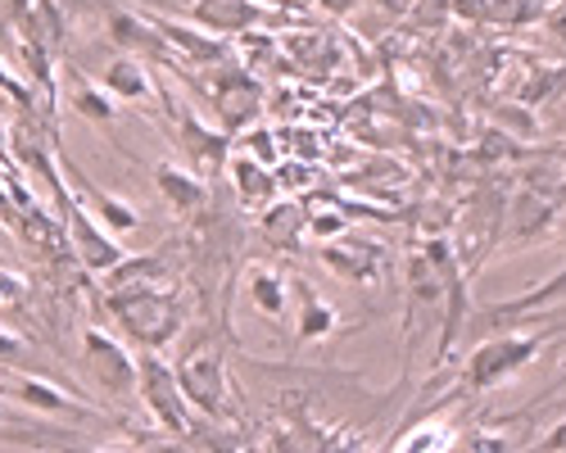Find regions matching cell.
Segmentation results:
<instances>
[{
	"label": "cell",
	"instance_id": "obj_1",
	"mask_svg": "<svg viewBox=\"0 0 566 453\" xmlns=\"http://www.w3.org/2000/svg\"><path fill=\"white\" fill-rule=\"evenodd\" d=\"M28 164H36V172L45 177V187L55 191V200H60V218H64V232H69V245H73L77 263H82L86 272H96V277H105V272H114V267L127 259V250L118 245V236H109L105 227L86 213V204H82L73 191H64L60 159H51V150L36 146Z\"/></svg>",
	"mask_w": 566,
	"mask_h": 453
},
{
	"label": "cell",
	"instance_id": "obj_2",
	"mask_svg": "<svg viewBox=\"0 0 566 453\" xmlns=\"http://www.w3.org/2000/svg\"><path fill=\"white\" fill-rule=\"evenodd\" d=\"M105 308L123 327V336L132 345H140V354H164V345H172L177 331H181V304L168 291V282L164 286L114 291V295H105Z\"/></svg>",
	"mask_w": 566,
	"mask_h": 453
},
{
	"label": "cell",
	"instance_id": "obj_3",
	"mask_svg": "<svg viewBox=\"0 0 566 453\" xmlns=\"http://www.w3.org/2000/svg\"><path fill=\"white\" fill-rule=\"evenodd\" d=\"M539 349H544V336H531V331H494V336H485L462 362V390L485 394V390H494V386H503L512 377H522L539 358Z\"/></svg>",
	"mask_w": 566,
	"mask_h": 453
},
{
	"label": "cell",
	"instance_id": "obj_4",
	"mask_svg": "<svg viewBox=\"0 0 566 453\" xmlns=\"http://www.w3.org/2000/svg\"><path fill=\"white\" fill-rule=\"evenodd\" d=\"M205 73L213 77V82H209V101H213V118H218V127H222L227 136L250 131L254 118L263 114V82H259L245 64H235V60H227V64H209Z\"/></svg>",
	"mask_w": 566,
	"mask_h": 453
},
{
	"label": "cell",
	"instance_id": "obj_5",
	"mask_svg": "<svg viewBox=\"0 0 566 453\" xmlns=\"http://www.w3.org/2000/svg\"><path fill=\"white\" fill-rule=\"evenodd\" d=\"M168 114H172V146L177 155H186V164L196 168V177H218L227 168V155H231V136L222 127H209L191 105L177 101V96H164Z\"/></svg>",
	"mask_w": 566,
	"mask_h": 453
},
{
	"label": "cell",
	"instance_id": "obj_6",
	"mask_svg": "<svg viewBox=\"0 0 566 453\" xmlns=\"http://www.w3.org/2000/svg\"><path fill=\"white\" fill-rule=\"evenodd\" d=\"M136 362H140V386H136V394L146 399V408L155 413V422H159L164 431H172V435H186V431H191V413H196V408L186 403V394H181L177 368H172V362H164V354H140Z\"/></svg>",
	"mask_w": 566,
	"mask_h": 453
},
{
	"label": "cell",
	"instance_id": "obj_7",
	"mask_svg": "<svg viewBox=\"0 0 566 453\" xmlns=\"http://www.w3.org/2000/svg\"><path fill=\"white\" fill-rule=\"evenodd\" d=\"M82 358H86L91 377H96L109 394H136V386H140V362H136V354H132L118 336H109V331H101V327H86V331H82Z\"/></svg>",
	"mask_w": 566,
	"mask_h": 453
},
{
	"label": "cell",
	"instance_id": "obj_8",
	"mask_svg": "<svg viewBox=\"0 0 566 453\" xmlns=\"http://www.w3.org/2000/svg\"><path fill=\"white\" fill-rule=\"evenodd\" d=\"M177 381H181V394L196 413H218L227 403V368H222V354L218 349H191L181 362H177Z\"/></svg>",
	"mask_w": 566,
	"mask_h": 453
},
{
	"label": "cell",
	"instance_id": "obj_9",
	"mask_svg": "<svg viewBox=\"0 0 566 453\" xmlns=\"http://www.w3.org/2000/svg\"><path fill=\"white\" fill-rule=\"evenodd\" d=\"M60 172H64V181H69V187H73V196L86 204V213L91 218H96L101 227H105V232L109 236H127L132 232V227H140V213L132 209V204H123L118 196H109V191H101L96 187V181H91L69 155H60Z\"/></svg>",
	"mask_w": 566,
	"mask_h": 453
},
{
	"label": "cell",
	"instance_id": "obj_10",
	"mask_svg": "<svg viewBox=\"0 0 566 453\" xmlns=\"http://www.w3.org/2000/svg\"><path fill=\"white\" fill-rule=\"evenodd\" d=\"M186 14L209 36H245L263 23V6L254 0H186Z\"/></svg>",
	"mask_w": 566,
	"mask_h": 453
},
{
	"label": "cell",
	"instance_id": "obj_11",
	"mask_svg": "<svg viewBox=\"0 0 566 453\" xmlns=\"http://www.w3.org/2000/svg\"><path fill=\"white\" fill-rule=\"evenodd\" d=\"M386 250L381 245H371V241H354V236H340L332 245H322V263L340 272L345 282H358V286H371L376 277L386 272Z\"/></svg>",
	"mask_w": 566,
	"mask_h": 453
},
{
	"label": "cell",
	"instance_id": "obj_12",
	"mask_svg": "<svg viewBox=\"0 0 566 453\" xmlns=\"http://www.w3.org/2000/svg\"><path fill=\"white\" fill-rule=\"evenodd\" d=\"M291 295H295V340L313 345L340 331V313L332 299H322L304 277H291Z\"/></svg>",
	"mask_w": 566,
	"mask_h": 453
},
{
	"label": "cell",
	"instance_id": "obj_13",
	"mask_svg": "<svg viewBox=\"0 0 566 453\" xmlns=\"http://www.w3.org/2000/svg\"><path fill=\"white\" fill-rule=\"evenodd\" d=\"M14 399L23 408H32V413H45V418H73L82 413V399H73L69 390H60L55 381H45V377H10L6 386H0V399Z\"/></svg>",
	"mask_w": 566,
	"mask_h": 453
},
{
	"label": "cell",
	"instance_id": "obj_14",
	"mask_svg": "<svg viewBox=\"0 0 566 453\" xmlns=\"http://www.w3.org/2000/svg\"><path fill=\"white\" fill-rule=\"evenodd\" d=\"M60 82H64V101H69V109H73L77 118L96 123V127H114L118 109H114V96H109V91H105L101 82L82 77L73 64H64V69H60Z\"/></svg>",
	"mask_w": 566,
	"mask_h": 453
},
{
	"label": "cell",
	"instance_id": "obj_15",
	"mask_svg": "<svg viewBox=\"0 0 566 453\" xmlns=\"http://www.w3.org/2000/svg\"><path fill=\"white\" fill-rule=\"evenodd\" d=\"M155 191L164 196V204L172 209V213H200V209H209V181L205 177H196L191 168H177V164H159L155 168Z\"/></svg>",
	"mask_w": 566,
	"mask_h": 453
},
{
	"label": "cell",
	"instance_id": "obj_16",
	"mask_svg": "<svg viewBox=\"0 0 566 453\" xmlns=\"http://www.w3.org/2000/svg\"><path fill=\"white\" fill-rule=\"evenodd\" d=\"M227 172H231V187H235V196H241L245 209H263V204H272L276 191H281V187H276V172L263 168V164L250 159V155L227 159Z\"/></svg>",
	"mask_w": 566,
	"mask_h": 453
},
{
	"label": "cell",
	"instance_id": "obj_17",
	"mask_svg": "<svg viewBox=\"0 0 566 453\" xmlns=\"http://www.w3.org/2000/svg\"><path fill=\"white\" fill-rule=\"evenodd\" d=\"M105 32L118 51H150V55H164V36L155 32V23L146 14H132V10H109L105 14Z\"/></svg>",
	"mask_w": 566,
	"mask_h": 453
},
{
	"label": "cell",
	"instance_id": "obj_18",
	"mask_svg": "<svg viewBox=\"0 0 566 453\" xmlns=\"http://www.w3.org/2000/svg\"><path fill=\"white\" fill-rule=\"evenodd\" d=\"M553 227V200L539 196V191H522L512 200V213H507V232L516 245H526V241H539L544 232Z\"/></svg>",
	"mask_w": 566,
	"mask_h": 453
},
{
	"label": "cell",
	"instance_id": "obj_19",
	"mask_svg": "<svg viewBox=\"0 0 566 453\" xmlns=\"http://www.w3.org/2000/svg\"><path fill=\"white\" fill-rule=\"evenodd\" d=\"M101 86L109 91L114 101H150L155 96V82H150V69L132 60V55H118L105 73H101Z\"/></svg>",
	"mask_w": 566,
	"mask_h": 453
},
{
	"label": "cell",
	"instance_id": "obj_20",
	"mask_svg": "<svg viewBox=\"0 0 566 453\" xmlns=\"http://www.w3.org/2000/svg\"><path fill=\"white\" fill-rule=\"evenodd\" d=\"M245 295L263 317L281 323V317H286V304H291V277H281V272H272V267H250Z\"/></svg>",
	"mask_w": 566,
	"mask_h": 453
},
{
	"label": "cell",
	"instance_id": "obj_21",
	"mask_svg": "<svg viewBox=\"0 0 566 453\" xmlns=\"http://www.w3.org/2000/svg\"><path fill=\"white\" fill-rule=\"evenodd\" d=\"M105 295L114 291H136V286H164L168 282V267L159 263V254H127L114 272H105Z\"/></svg>",
	"mask_w": 566,
	"mask_h": 453
},
{
	"label": "cell",
	"instance_id": "obj_22",
	"mask_svg": "<svg viewBox=\"0 0 566 453\" xmlns=\"http://www.w3.org/2000/svg\"><path fill=\"white\" fill-rule=\"evenodd\" d=\"M304 222H308V213H304V204H295V200H272L268 209H263V232H268V241L272 245H295L300 241V232H304Z\"/></svg>",
	"mask_w": 566,
	"mask_h": 453
},
{
	"label": "cell",
	"instance_id": "obj_23",
	"mask_svg": "<svg viewBox=\"0 0 566 453\" xmlns=\"http://www.w3.org/2000/svg\"><path fill=\"white\" fill-rule=\"evenodd\" d=\"M444 453H516L512 440L503 431H490V426H476V431H467L462 440H453Z\"/></svg>",
	"mask_w": 566,
	"mask_h": 453
},
{
	"label": "cell",
	"instance_id": "obj_24",
	"mask_svg": "<svg viewBox=\"0 0 566 453\" xmlns=\"http://www.w3.org/2000/svg\"><path fill=\"white\" fill-rule=\"evenodd\" d=\"M453 440H449V426L440 422H427V426H417L403 444H395V453H444Z\"/></svg>",
	"mask_w": 566,
	"mask_h": 453
},
{
	"label": "cell",
	"instance_id": "obj_25",
	"mask_svg": "<svg viewBox=\"0 0 566 453\" xmlns=\"http://www.w3.org/2000/svg\"><path fill=\"white\" fill-rule=\"evenodd\" d=\"M304 232L308 236H317V241H326V245H332V241H340V236H349V218L345 213H308V222H304Z\"/></svg>",
	"mask_w": 566,
	"mask_h": 453
},
{
	"label": "cell",
	"instance_id": "obj_26",
	"mask_svg": "<svg viewBox=\"0 0 566 453\" xmlns=\"http://www.w3.org/2000/svg\"><path fill=\"white\" fill-rule=\"evenodd\" d=\"M23 299H28V277H23V272H14V267L0 263V313L19 308Z\"/></svg>",
	"mask_w": 566,
	"mask_h": 453
},
{
	"label": "cell",
	"instance_id": "obj_27",
	"mask_svg": "<svg viewBox=\"0 0 566 453\" xmlns=\"http://www.w3.org/2000/svg\"><path fill=\"white\" fill-rule=\"evenodd\" d=\"M245 150H250V159H259L263 168H272L281 155H276V141H272V131L268 127H254V131H245Z\"/></svg>",
	"mask_w": 566,
	"mask_h": 453
},
{
	"label": "cell",
	"instance_id": "obj_28",
	"mask_svg": "<svg viewBox=\"0 0 566 453\" xmlns=\"http://www.w3.org/2000/svg\"><path fill=\"white\" fill-rule=\"evenodd\" d=\"M557 6V0H507V19H516V23H535V19H544L548 10Z\"/></svg>",
	"mask_w": 566,
	"mask_h": 453
},
{
	"label": "cell",
	"instance_id": "obj_29",
	"mask_svg": "<svg viewBox=\"0 0 566 453\" xmlns=\"http://www.w3.org/2000/svg\"><path fill=\"white\" fill-rule=\"evenodd\" d=\"M0 91H6L10 101H19V105H32V86H23L19 77H10L6 69H0Z\"/></svg>",
	"mask_w": 566,
	"mask_h": 453
},
{
	"label": "cell",
	"instance_id": "obj_30",
	"mask_svg": "<svg viewBox=\"0 0 566 453\" xmlns=\"http://www.w3.org/2000/svg\"><path fill=\"white\" fill-rule=\"evenodd\" d=\"M23 349H28V345H23V336H14V331L0 327V368H6V362H14Z\"/></svg>",
	"mask_w": 566,
	"mask_h": 453
},
{
	"label": "cell",
	"instance_id": "obj_31",
	"mask_svg": "<svg viewBox=\"0 0 566 453\" xmlns=\"http://www.w3.org/2000/svg\"><path fill=\"white\" fill-rule=\"evenodd\" d=\"M544 28H548L557 41H566V0H557V6L544 14Z\"/></svg>",
	"mask_w": 566,
	"mask_h": 453
},
{
	"label": "cell",
	"instance_id": "obj_32",
	"mask_svg": "<svg viewBox=\"0 0 566 453\" xmlns=\"http://www.w3.org/2000/svg\"><path fill=\"white\" fill-rule=\"evenodd\" d=\"M539 449H544V453H566V418L544 435V444H539Z\"/></svg>",
	"mask_w": 566,
	"mask_h": 453
},
{
	"label": "cell",
	"instance_id": "obj_33",
	"mask_svg": "<svg viewBox=\"0 0 566 453\" xmlns=\"http://www.w3.org/2000/svg\"><path fill=\"white\" fill-rule=\"evenodd\" d=\"M376 6H381L390 19H399V14H408V10L417 6V0H376Z\"/></svg>",
	"mask_w": 566,
	"mask_h": 453
},
{
	"label": "cell",
	"instance_id": "obj_34",
	"mask_svg": "<svg viewBox=\"0 0 566 453\" xmlns=\"http://www.w3.org/2000/svg\"><path fill=\"white\" fill-rule=\"evenodd\" d=\"M317 6L326 14H349V10H358V0H317Z\"/></svg>",
	"mask_w": 566,
	"mask_h": 453
},
{
	"label": "cell",
	"instance_id": "obj_35",
	"mask_svg": "<svg viewBox=\"0 0 566 453\" xmlns=\"http://www.w3.org/2000/svg\"><path fill=\"white\" fill-rule=\"evenodd\" d=\"M64 453H114V449H64Z\"/></svg>",
	"mask_w": 566,
	"mask_h": 453
},
{
	"label": "cell",
	"instance_id": "obj_36",
	"mask_svg": "<svg viewBox=\"0 0 566 453\" xmlns=\"http://www.w3.org/2000/svg\"><path fill=\"white\" fill-rule=\"evenodd\" d=\"M0 422H6V408H0Z\"/></svg>",
	"mask_w": 566,
	"mask_h": 453
}]
</instances>
